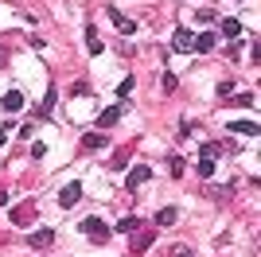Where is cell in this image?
<instances>
[{"label":"cell","mask_w":261,"mask_h":257,"mask_svg":"<svg viewBox=\"0 0 261 257\" xmlns=\"http://www.w3.org/2000/svg\"><path fill=\"white\" fill-rule=\"evenodd\" d=\"M82 234L94 238V242H109V226H106V218H82Z\"/></svg>","instance_id":"6da1fadb"},{"label":"cell","mask_w":261,"mask_h":257,"mask_svg":"<svg viewBox=\"0 0 261 257\" xmlns=\"http://www.w3.org/2000/svg\"><path fill=\"white\" fill-rule=\"evenodd\" d=\"M106 16H109V23H113V28H117L121 35H133V32H137V23H133L129 16H121V12L113 8V4H109V8H106Z\"/></svg>","instance_id":"7a4b0ae2"},{"label":"cell","mask_w":261,"mask_h":257,"mask_svg":"<svg viewBox=\"0 0 261 257\" xmlns=\"http://www.w3.org/2000/svg\"><path fill=\"white\" fill-rule=\"evenodd\" d=\"M78 199H82V183H66V187H63V191H59V207H74L78 203Z\"/></svg>","instance_id":"3957f363"},{"label":"cell","mask_w":261,"mask_h":257,"mask_svg":"<svg viewBox=\"0 0 261 257\" xmlns=\"http://www.w3.org/2000/svg\"><path fill=\"white\" fill-rule=\"evenodd\" d=\"M121 113H125V106H113V109H101V113H98V121H94V125H98V128H101V133H106V128H109V125H117V121H121Z\"/></svg>","instance_id":"277c9868"},{"label":"cell","mask_w":261,"mask_h":257,"mask_svg":"<svg viewBox=\"0 0 261 257\" xmlns=\"http://www.w3.org/2000/svg\"><path fill=\"white\" fill-rule=\"evenodd\" d=\"M230 133H242V137H257V133H261V125H257V121H250V117H242V121H230Z\"/></svg>","instance_id":"5b68a950"},{"label":"cell","mask_w":261,"mask_h":257,"mask_svg":"<svg viewBox=\"0 0 261 257\" xmlns=\"http://www.w3.org/2000/svg\"><path fill=\"white\" fill-rule=\"evenodd\" d=\"M148 175H152V171L144 168V164H137V168H129V179H125V187H129V191H137L141 183H148Z\"/></svg>","instance_id":"8992f818"},{"label":"cell","mask_w":261,"mask_h":257,"mask_svg":"<svg viewBox=\"0 0 261 257\" xmlns=\"http://www.w3.org/2000/svg\"><path fill=\"white\" fill-rule=\"evenodd\" d=\"M172 47H175V51H191V47H195V35L187 32V28H175V35H172Z\"/></svg>","instance_id":"52a82bcc"},{"label":"cell","mask_w":261,"mask_h":257,"mask_svg":"<svg viewBox=\"0 0 261 257\" xmlns=\"http://www.w3.org/2000/svg\"><path fill=\"white\" fill-rule=\"evenodd\" d=\"M0 106L8 109V113H16V109H23V94H20V90H8V94L0 97Z\"/></svg>","instance_id":"ba28073f"},{"label":"cell","mask_w":261,"mask_h":257,"mask_svg":"<svg viewBox=\"0 0 261 257\" xmlns=\"http://www.w3.org/2000/svg\"><path fill=\"white\" fill-rule=\"evenodd\" d=\"M141 218H137V214H125V218H121V222H117V230H121V234H137V230H141Z\"/></svg>","instance_id":"9c48e42d"},{"label":"cell","mask_w":261,"mask_h":257,"mask_svg":"<svg viewBox=\"0 0 261 257\" xmlns=\"http://www.w3.org/2000/svg\"><path fill=\"white\" fill-rule=\"evenodd\" d=\"M82 148H90V152L106 148V133H86V137H82Z\"/></svg>","instance_id":"30bf717a"},{"label":"cell","mask_w":261,"mask_h":257,"mask_svg":"<svg viewBox=\"0 0 261 257\" xmlns=\"http://www.w3.org/2000/svg\"><path fill=\"white\" fill-rule=\"evenodd\" d=\"M218 32L226 35V39H238V35H242V20H222V23H218Z\"/></svg>","instance_id":"8fae6325"},{"label":"cell","mask_w":261,"mask_h":257,"mask_svg":"<svg viewBox=\"0 0 261 257\" xmlns=\"http://www.w3.org/2000/svg\"><path fill=\"white\" fill-rule=\"evenodd\" d=\"M175 218H179V211H175V207H160V211H156V226H172Z\"/></svg>","instance_id":"7c38bea8"},{"label":"cell","mask_w":261,"mask_h":257,"mask_svg":"<svg viewBox=\"0 0 261 257\" xmlns=\"http://www.w3.org/2000/svg\"><path fill=\"white\" fill-rule=\"evenodd\" d=\"M86 51L90 55H101L106 47H101V39H98V28H86Z\"/></svg>","instance_id":"4fadbf2b"},{"label":"cell","mask_w":261,"mask_h":257,"mask_svg":"<svg viewBox=\"0 0 261 257\" xmlns=\"http://www.w3.org/2000/svg\"><path fill=\"white\" fill-rule=\"evenodd\" d=\"M32 222V207L23 203V207H16V211H12V226H28Z\"/></svg>","instance_id":"5bb4252c"},{"label":"cell","mask_w":261,"mask_h":257,"mask_svg":"<svg viewBox=\"0 0 261 257\" xmlns=\"http://www.w3.org/2000/svg\"><path fill=\"white\" fill-rule=\"evenodd\" d=\"M51 242H55V230H35V234H32V246H35V249L51 246Z\"/></svg>","instance_id":"9a60e30c"},{"label":"cell","mask_w":261,"mask_h":257,"mask_svg":"<svg viewBox=\"0 0 261 257\" xmlns=\"http://www.w3.org/2000/svg\"><path fill=\"white\" fill-rule=\"evenodd\" d=\"M148 246H152V230H144L141 238H133V253H144Z\"/></svg>","instance_id":"2e32d148"},{"label":"cell","mask_w":261,"mask_h":257,"mask_svg":"<svg viewBox=\"0 0 261 257\" xmlns=\"http://www.w3.org/2000/svg\"><path fill=\"white\" fill-rule=\"evenodd\" d=\"M211 47H215V35L203 32V35H195V47H191V51H211Z\"/></svg>","instance_id":"e0dca14e"},{"label":"cell","mask_w":261,"mask_h":257,"mask_svg":"<svg viewBox=\"0 0 261 257\" xmlns=\"http://www.w3.org/2000/svg\"><path fill=\"white\" fill-rule=\"evenodd\" d=\"M168 257H195V253H191V246L175 242V246H168Z\"/></svg>","instance_id":"ac0fdd59"},{"label":"cell","mask_w":261,"mask_h":257,"mask_svg":"<svg viewBox=\"0 0 261 257\" xmlns=\"http://www.w3.org/2000/svg\"><path fill=\"white\" fill-rule=\"evenodd\" d=\"M218 152H222V144H199V156H207V160H215Z\"/></svg>","instance_id":"d6986e66"},{"label":"cell","mask_w":261,"mask_h":257,"mask_svg":"<svg viewBox=\"0 0 261 257\" xmlns=\"http://www.w3.org/2000/svg\"><path fill=\"white\" fill-rule=\"evenodd\" d=\"M55 109V90H47V97H43V106H39V117H47Z\"/></svg>","instance_id":"ffe728a7"},{"label":"cell","mask_w":261,"mask_h":257,"mask_svg":"<svg viewBox=\"0 0 261 257\" xmlns=\"http://www.w3.org/2000/svg\"><path fill=\"white\" fill-rule=\"evenodd\" d=\"M195 168H199V175H211V171H215V160H207V156H203Z\"/></svg>","instance_id":"44dd1931"},{"label":"cell","mask_w":261,"mask_h":257,"mask_svg":"<svg viewBox=\"0 0 261 257\" xmlns=\"http://www.w3.org/2000/svg\"><path fill=\"white\" fill-rule=\"evenodd\" d=\"M230 97H234L242 109H250V106H253V94H230Z\"/></svg>","instance_id":"7402d4cb"},{"label":"cell","mask_w":261,"mask_h":257,"mask_svg":"<svg viewBox=\"0 0 261 257\" xmlns=\"http://www.w3.org/2000/svg\"><path fill=\"white\" fill-rule=\"evenodd\" d=\"M168 168H172V175H184V160H179V156H172V160H168Z\"/></svg>","instance_id":"603a6c76"},{"label":"cell","mask_w":261,"mask_h":257,"mask_svg":"<svg viewBox=\"0 0 261 257\" xmlns=\"http://www.w3.org/2000/svg\"><path fill=\"white\" fill-rule=\"evenodd\" d=\"M160 86H164V94H172V90H175V74H164Z\"/></svg>","instance_id":"cb8c5ba5"},{"label":"cell","mask_w":261,"mask_h":257,"mask_svg":"<svg viewBox=\"0 0 261 257\" xmlns=\"http://www.w3.org/2000/svg\"><path fill=\"white\" fill-rule=\"evenodd\" d=\"M109 168H117V171L129 168V156H113V160H109Z\"/></svg>","instance_id":"d4e9b609"},{"label":"cell","mask_w":261,"mask_h":257,"mask_svg":"<svg viewBox=\"0 0 261 257\" xmlns=\"http://www.w3.org/2000/svg\"><path fill=\"white\" fill-rule=\"evenodd\" d=\"M117 94H121V97H129V94H133V78H125V82L117 86Z\"/></svg>","instance_id":"484cf974"},{"label":"cell","mask_w":261,"mask_h":257,"mask_svg":"<svg viewBox=\"0 0 261 257\" xmlns=\"http://www.w3.org/2000/svg\"><path fill=\"white\" fill-rule=\"evenodd\" d=\"M4 140H8V125L0 128V148H4Z\"/></svg>","instance_id":"4316f807"}]
</instances>
